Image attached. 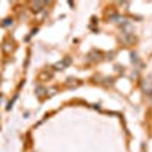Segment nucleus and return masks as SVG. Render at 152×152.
I'll return each mask as SVG.
<instances>
[{
	"label": "nucleus",
	"mask_w": 152,
	"mask_h": 152,
	"mask_svg": "<svg viewBox=\"0 0 152 152\" xmlns=\"http://www.w3.org/2000/svg\"><path fill=\"white\" fill-rule=\"evenodd\" d=\"M70 64H72V59H70V58H64L62 61H58L56 64L53 66V69H55V70H64V69L69 67Z\"/></svg>",
	"instance_id": "f257e3e1"
},
{
	"label": "nucleus",
	"mask_w": 152,
	"mask_h": 152,
	"mask_svg": "<svg viewBox=\"0 0 152 152\" xmlns=\"http://www.w3.org/2000/svg\"><path fill=\"white\" fill-rule=\"evenodd\" d=\"M38 81L40 82H44V81H49V79H52V72H49V70H43L41 73H38Z\"/></svg>",
	"instance_id": "f03ea898"
},
{
	"label": "nucleus",
	"mask_w": 152,
	"mask_h": 152,
	"mask_svg": "<svg viewBox=\"0 0 152 152\" xmlns=\"http://www.w3.org/2000/svg\"><path fill=\"white\" fill-rule=\"evenodd\" d=\"M46 5H47L46 2H38V3L34 2V3H31V6L34 8L32 11H40V8H43V6H46Z\"/></svg>",
	"instance_id": "7ed1b4c3"
}]
</instances>
